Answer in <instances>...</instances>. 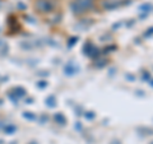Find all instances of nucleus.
Masks as SVG:
<instances>
[{
  "label": "nucleus",
  "mask_w": 153,
  "mask_h": 144,
  "mask_svg": "<svg viewBox=\"0 0 153 144\" xmlns=\"http://www.w3.org/2000/svg\"><path fill=\"white\" fill-rule=\"evenodd\" d=\"M36 8L40 12H42V13H47V12L52 9V5H51L49 0H38L36 3Z\"/></svg>",
  "instance_id": "f257e3e1"
}]
</instances>
